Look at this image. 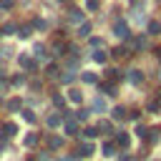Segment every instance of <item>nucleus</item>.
Instances as JSON below:
<instances>
[{
    "mask_svg": "<svg viewBox=\"0 0 161 161\" xmlns=\"http://www.w3.org/2000/svg\"><path fill=\"white\" fill-rule=\"evenodd\" d=\"M93 151H96V146H93L91 141H88V143H83V146H78V156H83V158H88Z\"/></svg>",
    "mask_w": 161,
    "mask_h": 161,
    "instance_id": "obj_1",
    "label": "nucleus"
},
{
    "mask_svg": "<svg viewBox=\"0 0 161 161\" xmlns=\"http://www.w3.org/2000/svg\"><path fill=\"white\" fill-rule=\"evenodd\" d=\"M113 33H116L118 38H128V25H126V23H116V25H113Z\"/></svg>",
    "mask_w": 161,
    "mask_h": 161,
    "instance_id": "obj_2",
    "label": "nucleus"
},
{
    "mask_svg": "<svg viewBox=\"0 0 161 161\" xmlns=\"http://www.w3.org/2000/svg\"><path fill=\"white\" fill-rule=\"evenodd\" d=\"M20 68H25V70H33L35 68V63H33V58H28V55H20Z\"/></svg>",
    "mask_w": 161,
    "mask_h": 161,
    "instance_id": "obj_3",
    "label": "nucleus"
},
{
    "mask_svg": "<svg viewBox=\"0 0 161 161\" xmlns=\"http://www.w3.org/2000/svg\"><path fill=\"white\" fill-rule=\"evenodd\" d=\"M128 80H131L133 86H138V83H143V73H141V70H131V73H128Z\"/></svg>",
    "mask_w": 161,
    "mask_h": 161,
    "instance_id": "obj_4",
    "label": "nucleus"
},
{
    "mask_svg": "<svg viewBox=\"0 0 161 161\" xmlns=\"http://www.w3.org/2000/svg\"><path fill=\"white\" fill-rule=\"evenodd\" d=\"M15 133H18V126L15 123H10V121L3 123V136H15Z\"/></svg>",
    "mask_w": 161,
    "mask_h": 161,
    "instance_id": "obj_5",
    "label": "nucleus"
},
{
    "mask_svg": "<svg viewBox=\"0 0 161 161\" xmlns=\"http://www.w3.org/2000/svg\"><path fill=\"white\" fill-rule=\"evenodd\" d=\"M158 138H161V126H153L148 133V143H158Z\"/></svg>",
    "mask_w": 161,
    "mask_h": 161,
    "instance_id": "obj_6",
    "label": "nucleus"
},
{
    "mask_svg": "<svg viewBox=\"0 0 161 161\" xmlns=\"http://www.w3.org/2000/svg\"><path fill=\"white\" fill-rule=\"evenodd\" d=\"M68 98H70L73 103H80V101H83V93H80L78 88H70V91H68Z\"/></svg>",
    "mask_w": 161,
    "mask_h": 161,
    "instance_id": "obj_7",
    "label": "nucleus"
},
{
    "mask_svg": "<svg viewBox=\"0 0 161 161\" xmlns=\"http://www.w3.org/2000/svg\"><path fill=\"white\" fill-rule=\"evenodd\" d=\"M116 143H118L121 148H126V146L131 143V136H128V133H118V136H116Z\"/></svg>",
    "mask_w": 161,
    "mask_h": 161,
    "instance_id": "obj_8",
    "label": "nucleus"
},
{
    "mask_svg": "<svg viewBox=\"0 0 161 161\" xmlns=\"http://www.w3.org/2000/svg\"><path fill=\"white\" fill-rule=\"evenodd\" d=\"M68 18H70V23H80V20H83V13H80L78 8H73V10L68 13Z\"/></svg>",
    "mask_w": 161,
    "mask_h": 161,
    "instance_id": "obj_9",
    "label": "nucleus"
},
{
    "mask_svg": "<svg viewBox=\"0 0 161 161\" xmlns=\"http://www.w3.org/2000/svg\"><path fill=\"white\" fill-rule=\"evenodd\" d=\"M111 113H113V118H116V121H123V118H126V108H123V106H116Z\"/></svg>",
    "mask_w": 161,
    "mask_h": 161,
    "instance_id": "obj_10",
    "label": "nucleus"
},
{
    "mask_svg": "<svg viewBox=\"0 0 161 161\" xmlns=\"http://www.w3.org/2000/svg\"><path fill=\"white\" fill-rule=\"evenodd\" d=\"M45 123H48V126H50V128H58V126H60V116H58V113H50V116H48V121H45Z\"/></svg>",
    "mask_w": 161,
    "mask_h": 161,
    "instance_id": "obj_11",
    "label": "nucleus"
},
{
    "mask_svg": "<svg viewBox=\"0 0 161 161\" xmlns=\"http://www.w3.org/2000/svg\"><path fill=\"white\" fill-rule=\"evenodd\" d=\"M148 33H151V35H161V23H158V20H151V23H148Z\"/></svg>",
    "mask_w": 161,
    "mask_h": 161,
    "instance_id": "obj_12",
    "label": "nucleus"
},
{
    "mask_svg": "<svg viewBox=\"0 0 161 161\" xmlns=\"http://www.w3.org/2000/svg\"><path fill=\"white\" fill-rule=\"evenodd\" d=\"M30 33H33V25H23V28H18V35H20V38H30Z\"/></svg>",
    "mask_w": 161,
    "mask_h": 161,
    "instance_id": "obj_13",
    "label": "nucleus"
},
{
    "mask_svg": "<svg viewBox=\"0 0 161 161\" xmlns=\"http://www.w3.org/2000/svg\"><path fill=\"white\" fill-rule=\"evenodd\" d=\"M8 108H10V111H20V108H23V101H20V98H10Z\"/></svg>",
    "mask_w": 161,
    "mask_h": 161,
    "instance_id": "obj_14",
    "label": "nucleus"
},
{
    "mask_svg": "<svg viewBox=\"0 0 161 161\" xmlns=\"http://www.w3.org/2000/svg\"><path fill=\"white\" fill-rule=\"evenodd\" d=\"M148 133H151V131H148L146 126H136V136H138V138H146V141H148Z\"/></svg>",
    "mask_w": 161,
    "mask_h": 161,
    "instance_id": "obj_15",
    "label": "nucleus"
},
{
    "mask_svg": "<svg viewBox=\"0 0 161 161\" xmlns=\"http://www.w3.org/2000/svg\"><path fill=\"white\" fill-rule=\"evenodd\" d=\"M58 146H63V138H58V136H50V138H48V148H58Z\"/></svg>",
    "mask_w": 161,
    "mask_h": 161,
    "instance_id": "obj_16",
    "label": "nucleus"
},
{
    "mask_svg": "<svg viewBox=\"0 0 161 161\" xmlns=\"http://www.w3.org/2000/svg\"><path fill=\"white\" fill-rule=\"evenodd\" d=\"M93 108H96V111H106V108H108V103L98 96V98H96V103H93Z\"/></svg>",
    "mask_w": 161,
    "mask_h": 161,
    "instance_id": "obj_17",
    "label": "nucleus"
},
{
    "mask_svg": "<svg viewBox=\"0 0 161 161\" xmlns=\"http://www.w3.org/2000/svg\"><path fill=\"white\" fill-rule=\"evenodd\" d=\"M45 25H48V23H45L43 18H33V28H38V30H45Z\"/></svg>",
    "mask_w": 161,
    "mask_h": 161,
    "instance_id": "obj_18",
    "label": "nucleus"
},
{
    "mask_svg": "<svg viewBox=\"0 0 161 161\" xmlns=\"http://www.w3.org/2000/svg\"><path fill=\"white\" fill-rule=\"evenodd\" d=\"M23 143H25V146H35V143H38V136H35V133H28Z\"/></svg>",
    "mask_w": 161,
    "mask_h": 161,
    "instance_id": "obj_19",
    "label": "nucleus"
},
{
    "mask_svg": "<svg viewBox=\"0 0 161 161\" xmlns=\"http://www.w3.org/2000/svg\"><path fill=\"white\" fill-rule=\"evenodd\" d=\"M93 60H96V63H106V53H103V50H96V53H93Z\"/></svg>",
    "mask_w": 161,
    "mask_h": 161,
    "instance_id": "obj_20",
    "label": "nucleus"
},
{
    "mask_svg": "<svg viewBox=\"0 0 161 161\" xmlns=\"http://www.w3.org/2000/svg\"><path fill=\"white\" fill-rule=\"evenodd\" d=\"M10 83H13V86H23V83H25V75H23V73H18V75H13V80H10Z\"/></svg>",
    "mask_w": 161,
    "mask_h": 161,
    "instance_id": "obj_21",
    "label": "nucleus"
},
{
    "mask_svg": "<svg viewBox=\"0 0 161 161\" xmlns=\"http://www.w3.org/2000/svg\"><path fill=\"white\" fill-rule=\"evenodd\" d=\"M83 136L86 138H96L98 136V128H83Z\"/></svg>",
    "mask_w": 161,
    "mask_h": 161,
    "instance_id": "obj_22",
    "label": "nucleus"
},
{
    "mask_svg": "<svg viewBox=\"0 0 161 161\" xmlns=\"http://www.w3.org/2000/svg\"><path fill=\"white\" fill-rule=\"evenodd\" d=\"M0 8L3 10H13L15 8V0H0Z\"/></svg>",
    "mask_w": 161,
    "mask_h": 161,
    "instance_id": "obj_23",
    "label": "nucleus"
},
{
    "mask_svg": "<svg viewBox=\"0 0 161 161\" xmlns=\"http://www.w3.org/2000/svg\"><path fill=\"white\" fill-rule=\"evenodd\" d=\"M146 45V35H141V38H133V48H143Z\"/></svg>",
    "mask_w": 161,
    "mask_h": 161,
    "instance_id": "obj_24",
    "label": "nucleus"
},
{
    "mask_svg": "<svg viewBox=\"0 0 161 161\" xmlns=\"http://www.w3.org/2000/svg\"><path fill=\"white\" fill-rule=\"evenodd\" d=\"M75 131H78L75 121H68V123H65V133H75Z\"/></svg>",
    "mask_w": 161,
    "mask_h": 161,
    "instance_id": "obj_25",
    "label": "nucleus"
},
{
    "mask_svg": "<svg viewBox=\"0 0 161 161\" xmlns=\"http://www.w3.org/2000/svg\"><path fill=\"white\" fill-rule=\"evenodd\" d=\"M103 153H106V156H113V153H116L113 143H103Z\"/></svg>",
    "mask_w": 161,
    "mask_h": 161,
    "instance_id": "obj_26",
    "label": "nucleus"
},
{
    "mask_svg": "<svg viewBox=\"0 0 161 161\" xmlns=\"http://www.w3.org/2000/svg\"><path fill=\"white\" fill-rule=\"evenodd\" d=\"M45 73H48L50 78H55V75H58V65H55V63H53V65H48V70H45Z\"/></svg>",
    "mask_w": 161,
    "mask_h": 161,
    "instance_id": "obj_27",
    "label": "nucleus"
},
{
    "mask_svg": "<svg viewBox=\"0 0 161 161\" xmlns=\"http://www.w3.org/2000/svg\"><path fill=\"white\" fill-rule=\"evenodd\" d=\"M83 80H86V83H96L98 78H96V73H83Z\"/></svg>",
    "mask_w": 161,
    "mask_h": 161,
    "instance_id": "obj_28",
    "label": "nucleus"
},
{
    "mask_svg": "<svg viewBox=\"0 0 161 161\" xmlns=\"http://www.w3.org/2000/svg\"><path fill=\"white\" fill-rule=\"evenodd\" d=\"M53 103H55L58 108H63V106H65V98H63V96H53Z\"/></svg>",
    "mask_w": 161,
    "mask_h": 161,
    "instance_id": "obj_29",
    "label": "nucleus"
},
{
    "mask_svg": "<svg viewBox=\"0 0 161 161\" xmlns=\"http://www.w3.org/2000/svg\"><path fill=\"white\" fill-rule=\"evenodd\" d=\"M23 118H25L28 123H33V121H35V113H33V111H23Z\"/></svg>",
    "mask_w": 161,
    "mask_h": 161,
    "instance_id": "obj_30",
    "label": "nucleus"
},
{
    "mask_svg": "<svg viewBox=\"0 0 161 161\" xmlns=\"http://www.w3.org/2000/svg\"><path fill=\"white\" fill-rule=\"evenodd\" d=\"M63 50H65V45H63V43H55V45H53V53H55V55H60Z\"/></svg>",
    "mask_w": 161,
    "mask_h": 161,
    "instance_id": "obj_31",
    "label": "nucleus"
},
{
    "mask_svg": "<svg viewBox=\"0 0 161 161\" xmlns=\"http://www.w3.org/2000/svg\"><path fill=\"white\" fill-rule=\"evenodd\" d=\"M98 131H101V133H111V123H106V121H103V123L98 126Z\"/></svg>",
    "mask_w": 161,
    "mask_h": 161,
    "instance_id": "obj_32",
    "label": "nucleus"
},
{
    "mask_svg": "<svg viewBox=\"0 0 161 161\" xmlns=\"http://www.w3.org/2000/svg\"><path fill=\"white\" fill-rule=\"evenodd\" d=\"M78 33H80V35H88V33H91V25H88V23H83V25H80V30H78Z\"/></svg>",
    "mask_w": 161,
    "mask_h": 161,
    "instance_id": "obj_33",
    "label": "nucleus"
},
{
    "mask_svg": "<svg viewBox=\"0 0 161 161\" xmlns=\"http://www.w3.org/2000/svg\"><path fill=\"white\" fill-rule=\"evenodd\" d=\"M103 91H106V93H108V96H116V88H113V86H111V83H106V86H103Z\"/></svg>",
    "mask_w": 161,
    "mask_h": 161,
    "instance_id": "obj_34",
    "label": "nucleus"
},
{
    "mask_svg": "<svg viewBox=\"0 0 161 161\" xmlns=\"http://www.w3.org/2000/svg\"><path fill=\"white\" fill-rule=\"evenodd\" d=\"M86 8H88V10H98V0H88Z\"/></svg>",
    "mask_w": 161,
    "mask_h": 161,
    "instance_id": "obj_35",
    "label": "nucleus"
},
{
    "mask_svg": "<svg viewBox=\"0 0 161 161\" xmlns=\"http://www.w3.org/2000/svg\"><path fill=\"white\" fill-rule=\"evenodd\" d=\"M106 78H118V70H113V68H108V70H106Z\"/></svg>",
    "mask_w": 161,
    "mask_h": 161,
    "instance_id": "obj_36",
    "label": "nucleus"
},
{
    "mask_svg": "<svg viewBox=\"0 0 161 161\" xmlns=\"http://www.w3.org/2000/svg\"><path fill=\"white\" fill-rule=\"evenodd\" d=\"M121 55H126V50H123V48H116V50H113V58H121Z\"/></svg>",
    "mask_w": 161,
    "mask_h": 161,
    "instance_id": "obj_37",
    "label": "nucleus"
},
{
    "mask_svg": "<svg viewBox=\"0 0 161 161\" xmlns=\"http://www.w3.org/2000/svg\"><path fill=\"white\" fill-rule=\"evenodd\" d=\"M3 33H15V25H13V23H10V25H5V28H3Z\"/></svg>",
    "mask_w": 161,
    "mask_h": 161,
    "instance_id": "obj_38",
    "label": "nucleus"
},
{
    "mask_svg": "<svg viewBox=\"0 0 161 161\" xmlns=\"http://www.w3.org/2000/svg\"><path fill=\"white\" fill-rule=\"evenodd\" d=\"M156 58H158V63H161V48H156Z\"/></svg>",
    "mask_w": 161,
    "mask_h": 161,
    "instance_id": "obj_39",
    "label": "nucleus"
},
{
    "mask_svg": "<svg viewBox=\"0 0 161 161\" xmlns=\"http://www.w3.org/2000/svg\"><path fill=\"white\" fill-rule=\"evenodd\" d=\"M123 161H136V158H131V156H123Z\"/></svg>",
    "mask_w": 161,
    "mask_h": 161,
    "instance_id": "obj_40",
    "label": "nucleus"
},
{
    "mask_svg": "<svg viewBox=\"0 0 161 161\" xmlns=\"http://www.w3.org/2000/svg\"><path fill=\"white\" fill-rule=\"evenodd\" d=\"M60 161H68V158H60Z\"/></svg>",
    "mask_w": 161,
    "mask_h": 161,
    "instance_id": "obj_41",
    "label": "nucleus"
}]
</instances>
